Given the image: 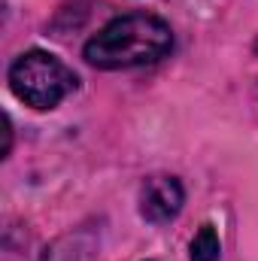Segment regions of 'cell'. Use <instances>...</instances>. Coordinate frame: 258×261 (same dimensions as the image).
Wrapping results in <instances>:
<instances>
[{"label": "cell", "mask_w": 258, "mask_h": 261, "mask_svg": "<svg viewBox=\"0 0 258 261\" xmlns=\"http://www.w3.org/2000/svg\"><path fill=\"white\" fill-rule=\"evenodd\" d=\"M91 255H94V237L88 231H76L61 237L43 255V261H91Z\"/></svg>", "instance_id": "obj_4"}, {"label": "cell", "mask_w": 258, "mask_h": 261, "mask_svg": "<svg viewBox=\"0 0 258 261\" xmlns=\"http://www.w3.org/2000/svg\"><path fill=\"white\" fill-rule=\"evenodd\" d=\"M255 52H258V43H255Z\"/></svg>", "instance_id": "obj_6"}, {"label": "cell", "mask_w": 258, "mask_h": 261, "mask_svg": "<svg viewBox=\"0 0 258 261\" xmlns=\"http://www.w3.org/2000/svg\"><path fill=\"white\" fill-rule=\"evenodd\" d=\"M219 234L213 225H200V231L194 234L192 240V261H219Z\"/></svg>", "instance_id": "obj_5"}, {"label": "cell", "mask_w": 258, "mask_h": 261, "mask_svg": "<svg viewBox=\"0 0 258 261\" xmlns=\"http://www.w3.org/2000/svg\"><path fill=\"white\" fill-rule=\"evenodd\" d=\"M9 85H12L15 97L24 100L28 107L52 110V107H58L64 100L70 91H76L79 79L55 55H49L43 49H31L9 67Z\"/></svg>", "instance_id": "obj_2"}, {"label": "cell", "mask_w": 258, "mask_h": 261, "mask_svg": "<svg viewBox=\"0 0 258 261\" xmlns=\"http://www.w3.org/2000/svg\"><path fill=\"white\" fill-rule=\"evenodd\" d=\"M173 49L170 24L149 12L113 18L85 43V61L97 70H125L161 61Z\"/></svg>", "instance_id": "obj_1"}, {"label": "cell", "mask_w": 258, "mask_h": 261, "mask_svg": "<svg viewBox=\"0 0 258 261\" xmlns=\"http://www.w3.org/2000/svg\"><path fill=\"white\" fill-rule=\"evenodd\" d=\"M186 192L176 176H149L140 189V216L152 225H164L179 216Z\"/></svg>", "instance_id": "obj_3"}]
</instances>
